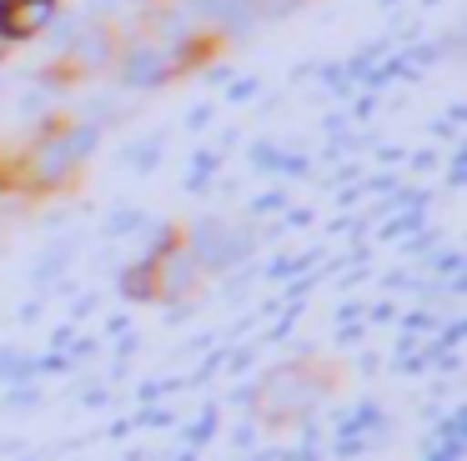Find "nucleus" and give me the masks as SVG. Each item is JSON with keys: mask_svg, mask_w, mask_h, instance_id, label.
Returning <instances> with one entry per match:
<instances>
[{"mask_svg": "<svg viewBox=\"0 0 467 461\" xmlns=\"http://www.w3.org/2000/svg\"><path fill=\"white\" fill-rule=\"evenodd\" d=\"M51 20H56L51 0H5V5H0V36L26 40V36H36V30H46Z\"/></svg>", "mask_w": 467, "mask_h": 461, "instance_id": "1", "label": "nucleus"}, {"mask_svg": "<svg viewBox=\"0 0 467 461\" xmlns=\"http://www.w3.org/2000/svg\"><path fill=\"white\" fill-rule=\"evenodd\" d=\"M71 50H76V60H81V66H101V60L111 56V40H106L101 30H91V36L71 40Z\"/></svg>", "mask_w": 467, "mask_h": 461, "instance_id": "3", "label": "nucleus"}, {"mask_svg": "<svg viewBox=\"0 0 467 461\" xmlns=\"http://www.w3.org/2000/svg\"><path fill=\"white\" fill-rule=\"evenodd\" d=\"M166 60H161V50L156 46H136L131 56H126V80L131 86H156V80H166Z\"/></svg>", "mask_w": 467, "mask_h": 461, "instance_id": "2", "label": "nucleus"}]
</instances>
